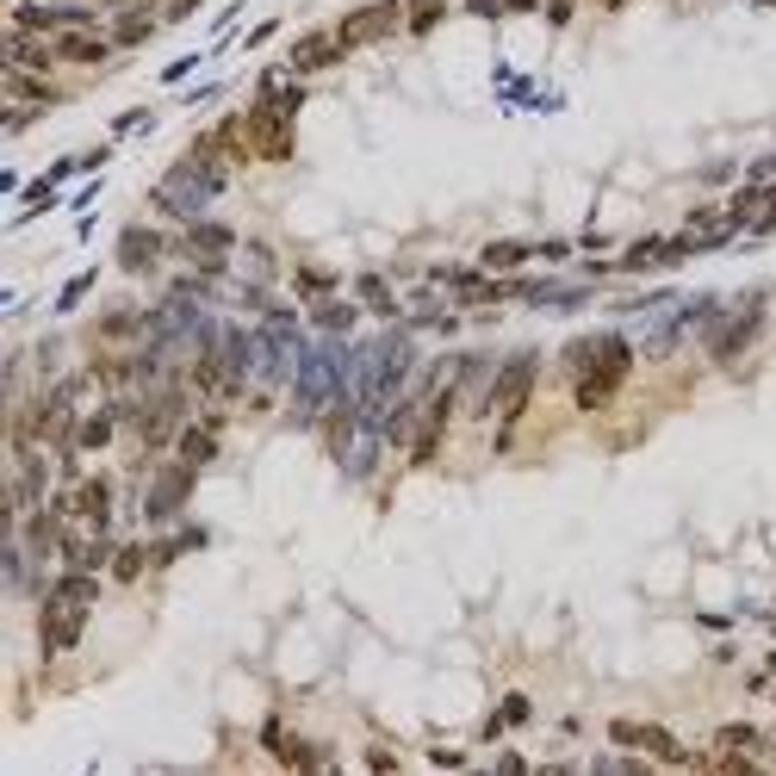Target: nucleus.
<instances>
[{
  "instance_id": "obj_1",
  "label": "nucleus",
  "mask_w": 776,
  "mask_h": 776,
  "mask_svg": "<svg viewBox=\"0 0 776 776\" xmlns=\"http://www.w3.org/2000/svg\"><path fill=\"white\" fill-rule=\"evenodd\" d=\"M94 597H100V578H94V571L69 566L63 578H50L44 609H38V640H44V659H56V652H69V646L81 640Z\"/></svg>"
},
{
  "instance_id": "obj_2",
  "label": "nucleus",
  "mask_w": 776,
  "mask_h": 776,
  "mask_svg": "<svg viewBox=\"0 0 776 776\" xmlns=\"http://www.w3.org/2000/svg\"><path fill=\"white\" fill-rule=\"evenodd\" d=\"M535 373H540V354L535 349H516L504 366H497L492 397H485V411L497 416V447H509V435H516V423H522L528 392H535Z\"/></svg>"
},
{
  "instance_id": "obj_3",
  "label": "nucleus",
  "mask_w": 776,
  "mask_h": 776,
  "mask_svg": "<svg viewBox=\"0 0 776 776\" xmlns=\"http://www.w3.org/2000/svg\"><path fill=\"white\" fill-rule=\"evenodd\" d=\"M628 366H634V349H628V335H602L597 342V361L578 373V385H571V404L578 411H609L621 392V380H628Z\"/></svg>"
},
{
  "instance_id": "obj_4",
  "label": "nucleus",
  "mask_w": 776,
  "mask_h": 776,
  "mask_svg": "<svg viewBox=\"0 0 776 776\" xmlns=\"http://www.w3.org/2000/svg\"><path fill=\"white\" fill-rule=\"evenodd\" d=\"M764 330V292H745L739 304H733L727 323H714L702 342H708V361H733L739 349H752V335Z\"/></svg>"
},
{
  "instance_id": "obj_5",
  "label": "nucleus",
  "mask_w": 776,
  "mask_h": 776,
  "mask_svg": "<svg viewBox=\"0 0 776 776\" xmlns=\"http://www.w3.org/2000/svg\"><path fill=\"white\" fill-rule=\"evenodd\" d=\"M397 25H404V0H366V7H354V13L335 25V44L342 50L380 44V38H392Z\"/></svg>"
},
{
  "instance_id": "obj_6",
  "label": "nucleus",
  "mask_w": 776,
  "mask_h": 776,
  "mask_svg": "<svg viewBox=\"0 0 776 776\" xmlns=\"http://www.w3.org/2000/svg\"><path fill=\"white\" fill-rule=\"evenodd\" d=\"M193 478H199V466H187V459H175V466H162L156 485H149V497H143V522L162 528V522H175L180 504L193 497Z\"/></svg>"
},
{
  "instance_id": "obj_7",
  "label": "nucleus",
  "mask_w": 776,
  "mask_h": 776,
  "mask_svg": "<svg viewBox=\"0 0 776 776\" xmlns=\"http://www.w3.org/2000/svg\"><path fill=\"white\" fill-rule=\"evenodd\" d=\"M242 131H249V149L261 162H286V156H292V118H286L280 106H268V100H255V106L242 112Z\"/></svg>"
},
{
  "instance_id": "obj_8",
  "label": "nucleus",
  "mask_w": 776,
  "mask_h": 776,
  "mask_svg": "<svg viewBox=\"0 0 776 776\" xmlns=\"http://www.w3.org/2000/svg\"><path fill=\"white\" fill-rule=\"evenodd\" d=\"M609 739L640 745V752H652V758H665V764H690V752H683L665 727H652V721H609Z\"/></svg>"
},
{
  "instance_id": "obj_9",
  "label": "nucleus",
  "mask_w": 776,
  "mask_h": 776,
  "mask_svg": "<svg viewBox=\"0 0 776 776\" xmlns=\"http://www.w3.org/2000/svg\"><path fill=\"white\" fill-rule=\"evenodd\" d=\"M75 522L87 535H112V478L106 473H87L75 485Z\"/></svg>"
},
{
  "instance_id": "obj_10",
  "label": "nucleus",
  "mask_w": 776,
  "mask_h": 776,
  "mask_svg": "<svg viewBox=\"0 0 776 776\" xmlns=\"http://www.w3.org/2000/svg\"><path fill=\"white\" fill-rule=\"evenodd\" d=\"M156 0H125V7H118V13H112V44L118 50H137V44H149V38H156Z\"/></svg>"
},
{
  "instance_id": "obj_11",
  "label": "nucleus",
  "mask_w": 776,
  "mask_h": 776,
  "mask_svg": "<svg viewBox=\"0 0 776 776\" xmlns=\"http://www.w3.org/2000/svg\"><path fill=\"white\" fill-rule=\"evenodd\" d=\"M56 44V63H75V69H106L112 63V38L106 32H63V38H50Z\"/></svg>"
},
{
  "instance_id": "obj_12",
  "label": "nucleus",
  "mask_w": 776,
  "mask_h": 776,
  "mask_svg": "<svg viewBox=\"0 0 776 776\" xmlns=\"http://www.w3.org/2000/svg\"><path fill=\"white\" fill-rule=\"evenodd\" d=\"M349 56V50L335 44V32H304L299 44H292V56H286V69L292 75H318V69H335Z\"/></svg>"
},
{
  "instance_id": "obj_13",
  "label": "nucleus",
  "mask_w": 776,
  "mask_h": 776,
  "mask_svg": "<svg viewBox=\"0 0 776 776\" xmlns=\"http://www.w3.org/2000/svg\"><path fill=\"white\" fill-rule=\"evenodd\" d=\"M218 428H224V416H218V411L199 416V423H180L175 454L187 459V466H211V459H218Z\"/></svg>"
},
{
  "instance_id": "obj_14",
  "label": "nucleus",
  "mask_w": 776,
  "mask_h": 776,
  "mask_svg": "<svg viewBox=\"0 0 776 776\" xmlns=\"http://www.w3.org/2000/svg\"><path fill=\"white\" fill-rule=\"evenodd\" d=\"M162 249H168V242H162V230H143V224H131L125 237H118V268L125 273H149L162 261Z\"/></svg>"
},
{
  "instance_id": "obj_15",
  "label": "nucleus",
  "mask_w": 776,
  "mask_h": 776,
  "mask_svg": "<svg viewBox=\"0 0 776 776\" xmlns=\"http://www.w3.org/2000/svg\"><path fill=\"white\" fill-rule=\"evenodd\" d=\"M7 69H32V75H50L56 69V44L38 32H7Z\"/></svg>"
},
{
  "instance_id": "obj_16",
  "label": "nucleus",
  "mask_w": 776,
  "mask_h": 776,
  "mask_svg": "<svg viewBox=\"0 0 776 776\" xmlns=\"http://www.w3.org/2000/svg\"><path fill=\"white\" fill-rule=\"evenodd\" d=\"M7 100H13V106H56V87H50V81H38L32 69H7Z\"/></svg>"
},
{
  "instance_id": "obj_17",
  "label": "nucleus",
  "mask_w": 776,
  "mask_h": 776,
  "mask_svg": "<svg viewBox=\"0 0 776 776\" xmlns=\"http://www.w3.org/2000/svg\"><path fill=\"white\" fill-rule=\"evenodd\" d=\"M714 752H752V758H764L770 752V733L752 727V721H727V727L714 733Z\"/></svg>"
},
{
  "instance_id": "obj_18",
  "label": "nucleus",
  "mask_w": 776,
  "mask_h": 776,
  "mask_svg": "<svg viewBox=\"0 0 776 776\" xmlns=\"http://www.w3.org/2000/svg\"><path fill=\"white\" fill-rule=\"evenodd\" d=\"M149 566H156V553H149V547H137V540H125V547L112 553V584H137Z\"/></svg>"
},
{
  "instance_id": "obj_19",
  "label": "nucleus",
  "mask_w": 776,
  "mask_h": 776,
  "mask_svg": "<svg viewBox=\"0 0 776 776\" xmlns=\"http://www.w3.org/2000/svg\"><path fill=\"white\" fill-rule=\"evenodd\" d=\"M311 323H318L323 335H349L354 323H361V311H354V304H335V299H318V311H311Z\"/></svg>"
},
{
  "instance_id": "obj_20",
  "label": "nucleus",
  "mask_w": 776,
  "mask_h": 776,
  "mask_svg": "<svg viewBox=\"0 0 776 776\" xmlns=\"http://www.w3.org/2000/svg\"><path fill=\"white\" fill-rule=\"evenodd\" d=\"M442 13H447V0H404V25H411L416 38L435 32V25H442Z\"/></svg>"
},
{
  "instance_id": "obj_21",
  "label": "nucleus",
  "mask_w": 776,
  "mask_h": 776,
  "mask_svg": "<svg viewBox=\"0 0 776 776\" xmlns=\"http://www.w3.org/2000/svg\"><path fill=\"white\" fill-rule=\"evenodd\" d=\"M528 721V696H504L497 702V714L485 721V739H497V733H509V727H522Z\"/></svg>"
},
{
  "instance_id": "obj_22",
  "label": "nucleus",
  "mask_w": 776,
  "mask_h": 776,
  "mask_svg": "<svg viewBox=\"0 0 776 776\" xmlns=\"http://www.w3.org/2000/svg\"><path fill=\"white\" fill-rule=\"evenodd\" d=\"M528 255H540V249H528V242H492V249H485V268H492V273H504V268H522Z\"/></svg>"
},
{
  "instance_id": "obj_23",
  "label": "nucleus",
  "mask_w": 776,
  "mask_h": 776,
  "mask_svg": "<svg viewBox=\"0 0 776 776\" xmlns=\"http://www.w3.org/2000/svg\"><path fill=\"white\" fill-rule=\"evenodd\" d=\"M597 342H602V335H578V342H566V354H559V366H566L571 380H578V373H584V366L597 361Z\"/></svg>"
},
{
  "instance_id": "obj_24",
  "label": "nucleus",
  "mask_w": 776,
  "mask_h": 776,
  "mask_svg": "<svg viewBox=\"0 0 776 776\" xmlns=\"http://www.w3.org/2000/svg\"><path fill=\"white\" fill-rule=\"evenodd\" d=\"M292 286H299V299H330V292H335V273H323V268H299V273H292Z\"/></svg>"
},
{
  "instance_id": "obj_25",
  "label": "nucleus",
  "mask_w": 776,
  "mask_h": 776,
  "mask_svg": "<svg viewBox=\"0 0 776 776\" xmlns=\"http://www.w3.org/2000/svg\"><path fill=\"white\" fill-rule=\"evenodd\" d=\"M361 299L373 304L380 318H397V299H392V292H385V280H380V273H361Z\"/></svg>"
},
{
  "instance_id": "obj_26",
  "label": "nucleus",
  "mask_w": 776,
  "mask_h": 776,
  "mask_svg": "<svg viewBox=\"0 0 776 776\" xmlns=\"http://www.w3.org/2000/svg\"><path fill=\"white\" fill-rule=\"evenodd\" d=\"M100 335H106V342H131V335H137V311H112V318L100 323Z\"/></svg>"
},
{
  "instance_id": "obj_27",
  "label": "nucleus",
  "mask_w": 776,
  "mask_h": 776,
  "mask_svg": "<svg viewBox=\"0 0 776 776\" xmlns=\"http://www.w3.org/2000/svg\"><path fill=\"white\" fill-rule=\"evenodd\" d=\"M87 286H94V273H81V280H69V286H63V299H56V311H75V304L87 299Z\"/></svg>"
},
{
  "instance_id": "obj_28",
  "label": "nucleus",
  "mask_w": 776,
  "mask_h": 776,
  "mask_svg": "<svg viewBox=\"0 0 776 776\" xmlns=\"http://www.w3.org/2000/svg\"><path fill=\"white\" fill-rule=\"evenodd\" d=\"M193 69H199V56H180V63H168V69H162V81H187Z\"/></svg>"
},
{
  "instance_id": "obj_29",
  "label": "nucleus",
  "mask_w": 776,
  "mask_h": 776,
  "mask_svg": "<svg viewBox=\"0 0 776 776\" xmlns=\"http://www.w3.org/2000/svg\"><path fill=\"white\" fill-rule=\"evenodd\" d=\"M466 13H478V19H504V0H466Z\"/></svg>"
},
{
  "instance_id": "obj_30",
  "label": "nucleus",
  "mask_w": 776,
  "mask_h": 776,
  "mask_svg": "<svg viewBox=\"0 0 776 776\" xmlns=\"http://www.w3.org/2000/svg\"><path fill=\"white\" fill-rule=\"evenodd\" d=\"M143 125H149V112H125L112 131H118V137H131V131H143Z\"/></svg>"
},
{
  "instance_id": "obj_31",
  "label": "nucleus",
  "mask_w": 776,
  "mask_h": 776,
  "mask_svg": "<svg viewBox=\"0 0 776 776\" xmlns=\"http://www.w3.org/2000/svg\"><path fill=\"white\" fill-rule=\"evenodd\" d=\"M193 7H199V0H168V13H162V25H175V19H187Z\"/></svg>"
},
{
  "instance_id": "obj_32",
  "label": "nucleus",
  "mask_w": 776,
  "mask_h": 776,
  "mask_svg": "<svg viewBox=\"0 0 776 776\" xmlns=\"http://www.w3.org/2000/svg\"><path fill=\"white\" fill-rule=\"evenodd\" d=\"M428 764H442V770H454V764H466V758H459V752H447V745H435V752H428Z\"/></svg>"
},
{
  "instance_id": "obj_33",
  "label": "nucleus",
  "mask_w": 776,
  "mask_h": 776,
  "mask_svg": "<svg viewBox=\"0 0 776 776\" xmlns=\"http://www.w3.org/2000/svg\"><path fill=\"white\" fill-rule=\"evenodd\" d=\"M547 19H553V25H566V19H571V0H547Z\"/></svg>"
},
{
  "instance_id": "obj_34",
  "label": "nucleus",
  "mask_w": 776,
  "mask_h": 776,
  "mask_svg": "<svg viewBox=\"0 0 776 776\" xmlns=\"http://www.w3.org/2000/svg\"><path fill=\"white\" fill-rule=\"evenodd\" d=\"M535 7H547V0H504V13H535Z\"/></svg>"
},
{
  "instance_id": "obj_35",
  "label": "nucleus",
  "mask_w": 776,
  "mask_h": 776,
  "mask_svg": "<svg viewBox=\"0 0 776 776\" xmlns=\"http://www.w3.org/2000/svg\"><path fill=\"white\" fill-rule=\"evenodd\" d=\"M770 671H776V659H770Z\"/></svg>"
}]
</instances>
